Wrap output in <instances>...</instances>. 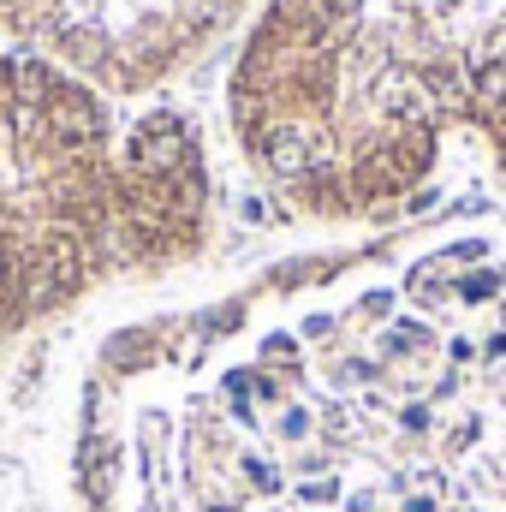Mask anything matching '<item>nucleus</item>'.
I'll return each instance as SVG.
<instances>
[{"mask_svg": "<svg viewBox=\"0 0 506 512\" xmlns=\"http://www.w3.org/2000/svg\"><path fill=\"white\" fill-rule=\"evenodd\" d=\"M72 512H506V221L304 251L114 328Z\"/></svg>", "mask_w": 506, "mask_h": 512, "instance_id": "nucleus-1", "label": "nucleus"}, {"mask_svg": "<svg viewBox=\"0 0 506 512\" xmlns=\"http://www.w3.org/2000/svg\"><path fill=\"white\" fill-rule=\"evenodd\" d=\"M227 120L245 167L322 227L411 209L453 149L506 185V0H262Z\"/></svg>", "mask_w": 506, "mask_h": 512, "instance_id": "nucleus-2", "label": "nucleus"}, {"mask_svg": "<svg viewBox=\"0 0 506 512\" xmlns=\"http://www.w3.org/2000/svg\"><path fill=\"white\" fill-rule=\"evenodd\" d=\"M209 245L215 167L185 108L126 114L54 60L0 54V346Z\"/></svg>", "mask_w": 506, "mask_h": 512, "instance_id": "nucleus-3", "label": "nucleus"}, {"mask_svg": "<svg viewBox=\"0 0 506 512\" xmlns=\"http://www.w3.org/2000/svg\"><path fill=\"white\" fill-rule=\"evenodd\" d=\"M262 0H0V42L108 96H149L197 66Z\"/></svg>", "mask_w": 506, "mask_h": 512, "instance_id": "nucleus-4", "label": "nucleus"}]
</instances>
